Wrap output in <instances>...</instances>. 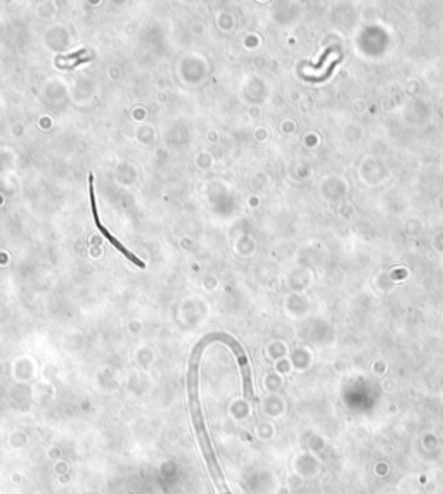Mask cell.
Returning <instances> with one entry per match:
<instances>
[{"label":"cell","mask_w":443,"mask_h":494,"mask_svg":"<svg viewBox=\"0 0 443 494\" xmlns=\"http://www.w3.org/2000/svg\"><path fill=\"white\" fill-rule=\"evenodd\" d=\"M220 339H224L227 344L232 346V349H234L235 356H237L239 359V365H241L242 370V377H244V391H246V396L249 398V400H253V389H251V375H249V365H248V359H246L244 351H242L241 346L237 344V342L234 341L232 337H227V335H219Z\"/></svg>","instance_id":"7a4b0ae2"},{"label":"cell","mask_w":443,"mask_h":494,"mask_svg":"<svg viewBox=\"0 0 443 494\" xmlns=\"http://www.w3.org/2000/svg\"><path fill=\"white\" fill-rule=\"evenodd\" d=\"M89 190H90V207H92V214H94V220H96V225H97V228H99V230H101V234H103V235H104V237H106V239H108V241H110V242H111V244H112V246H115V247H116V249H118V250H119V253H123V254H125V257H126V259H130V261H132V263H133V264H137V266H139V268H144V263H142V261H140V259H139V257H137V256H135V254H133V253H130V250H128V249H126V247H125V246H123V244H122V242H119V241H118V239H116V237H112V235L110 234V230H108V228H106V227H104V225H103V221H101V216H99V213H97V203H96V196H94V175H92V173H90V175H89Z\"/></svg>","instance_id":"6da1fadb"},{"label":"cell","mask_w":443,"mask_h":494,"mask_svg":"<svg viewBox=\"0 0 443 494\" xmlns=\"http://www.w3.org/2000/svg\"><path fill=\"white\" fill-rule=\"evenodd\" d=\"M87 54V51H76V52H73V54H68V56H62V58H59L58 61H69V59H75V58H78V56H85Z\"/></svg>","instance_id":"3957f363"},{"label":"cell","mask_w":443,"mask_h":494,"mask_svg":"<svg viewBox=\"0 0 443 494\" xmlns=\"http://www.w3.org/2000/svg\"><path fill=\"white\" fill-rule=\"evenodd\" d=\"M87 61H90V56H87V58H83V59H78V61L73 62V65H66V66H62V68H75V66L83 65V62H87Z\"/></svg>","instance_id":"277c9868"}]
</instances>
